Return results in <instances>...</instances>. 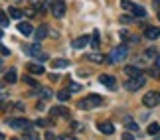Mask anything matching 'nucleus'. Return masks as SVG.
Instances as JSON below:
<instances>
[{"mask_svg": "<svg viewBox=\"0 0 160 140\" xmlns=\"http://www.w3.org/2000/svg\"><path fill=\"white\" fill-rule=\"evenodd\" d=\"M128 56V50H127V46H119V47H115L113 51H111V59H109V63H121V61H125Z\"/></svg>", "mask_w": 160, "mask_h": 140, "instance_id": "nucleus-1", "label": "nucleus"}, {"mask_svg": "<svg viewBox=\"0 0 160 140\" xmlns=\"http://www.w3.org/2000/svg\"><path fill=\"white\" fill-rule=\"evenodd\" d=\"M103 99L99 95H87L85 99L79 101V109H91V107H101Z\"/></svg>", "mask_w": 160, "mask_h": 140, "instance_id": "nucleus-2", "label": "nucleus"}, {"mask_svg": "<svg viewBox=\"0 0 160 140\" xmlns=\"http://www.w3.org/2000/svg\"><path fill=\"white\" fill-rule=\"evenodd\" d=\"M12 128H18V130H30V126H32V123L26 118H8L6 120Z\"/></svg>", "mask_w": 160, "mask_h": 140, "instance_id": "nucleus-3", "label": "nucleus"}, {"mask_svg": "<svg viewBox=\"0 0 160 140\" xmlns=\"http://www.w3.org/2000/svg\"><path fill=\"white\" fill-rule=\"evenodd\" d=\"M142 105H144V107H148V109L160 105V95H158V93H154V91L146 93V95L142 97Z\"/></svg>", "mask_w": 160, "mask_h": 140, "instance_id": "nucleus-4", "label": "nucleus"}, {"mask_svg": "<svg viewBox=\"0 0 160 140\" xmlns=\"http://www.w3.org/2000/svg\"><path fill=\"white\" fill-rule=\"evenodd\" d=\"M144 81H146V79H144L142 75H140V77H131V81L125 83V89H127V91H138V89L144 85Z\"/></svg>", "mask_w": 160, "mask_h": 140, "instance_id": "nucleus-5", "label": "nucleus"}, {"mask_svg": "<svg viewBox=\"0 0 160 140\" xmlns=\"http://www.w3.org/2000/svg\"><path fill=\"white\" fill-rule=\"evenodd\" d=\"M52 14L55 18H63V14H65V2L63 0H55L52 4Z\"/></svg>", "mask_w": 160, "mask_h": 140, "instance_id": "nucleus-6", "label": "nucleus"}, {"mask_svg": "<svg viewBox=\"0 0 160 140\" xmlns=\"http://www.w3.org/2000/svg\"><path fill=\"white\" fill-rule=\"evenodd\" d=\"M99 83H101V85H105V87H109V89H115L117 79H115L113 75H107V73H103V75L99 77Z\"/></svg>", "mask_w": 160, "mask_h": 140, "instance_id": "nucleus-7", "label": "nucleus"}, {"mask_svg": "<svg viewBox=\"0 0 160 140\" xmlns=\"http://www.w3.org/2000/svg\"><path fill=\"white\" fill-rule=\"evenodd\" d=\"M97 128H99V132H103V134H113L115 132V126H113V123H109V120H101V123L97 124Z\"/></svg>", "mask_w": 160, "mask_h": 140, "instance_id": "nucleus-8", "label": "nucleus"}, {"mask_svg": "<svg viewBox=\"0 0 160 140\" xmlns=\"http://www.w3.org/2000/svg\"><path fill=\"white\" fill-rule=\"evenodd\" d=\"M50 114H52V117H55V118H58V117L67 118V117H69V111H67L65 107H61V105H55L52 111H50Z\"/></svg>", "mask_w": 160, "mask_h": 140, "instance_id": "nucleus-9", "label": "nucleus"}, {"mask_svg": "<svg viewBox=\"0 0 160 140\" xmlns=\"http://www.w3.org/2000/svg\"><path fill=\"white\" fill-rule=\"evenodd\" d=\"M18 32L24 34V36H30V34H34V28H32L30 22H20L18 24Z\"/></svg>", "mask_w": 160, "mask_h": 140, "instance_id": "nucleus-10", "label": "nucleus"}, {"mask_svg": "<svg viewBox=\"0 0 160 140\" xmlns=\"http://www.w3.org/2000/svg\"><path fill=\"white\" fill-rule=\"evenodd\" d=\"M48 36V24H42V26L34 32V38H36V41H42Z\"/></svg>", "mask_w": 160, "mask_h": 140, "instance_id": "nucleus-11", "label": "nucleus"}, {"mask_svg": "<svg viewBox=\"0 0 160 140\" xmlns=\"http://www.w3.org/2000/svg\"><path fill=\"white\" fill-rule=\"evenodd\" d=\"M28 71L32 73V75H42V73H46L42 63H28Z\"/></svg>", "mask_w": 160, "mask_h": 140, "instance_id": "nucleus-12", "label": "nucleus"}, {"mask_svg": "<svg viewBox=\"0 0 160 140\" xmlns=\"http://www.w3.org/2000/svg\"><path fill=\"white\" fill-rule=\"evenodd\" d=\"M125 73H127L128 77H140V75H142V71H140L137 65H127V67H125Z\"/></svg>", "mask_w": 160, "mask_h": 140, "instance_id": "nucleus-13", "label": "nucleus"}, {"mask_svg": "<svg viewBox=\"0 0 160 140\" xmlns=\"http://www.w3.org/2000/svg\"><path fill=\"white\" fill-rule=\"evenodd\" d=\"M158 36H160V30L154 28V26H150V28L144 30V38H148V40H156Z\"/></svg>", "mask_w": 160, "mask_h": 140, "instance_id": "nucleus-14", "label": "nucleus"}, {"mask_svg": "<svg viewBox=\"0 0 160 140\" xmlns=\"http://www.w3.org/2000/svg\"><path fill=\"white\" fill-rule=\"evenodd\" d=\"M89 41H91V40L87 38V36H81V38H77V40H75V41H73V44H71V46H73V47H75V50H81V47H85V46H87V44H89Z\"/></svg>", "mask_w": 160, "mask_h": 140, "instance_id": "nucleus-15", "label": "nucleus"}, {"mask_svg": "<svg viewBox=\"0 0 160 140\" xmlns=\"http://www.w3.org/2000/svg\"><path fill=\"white\" fill-rule=\"evenodd\" d=\"M16 79H18V75H16V69H14V67L6 71V75H4V81H6V83L12 85V83H16Z\"/></svg>", "mask_w": 160, "mask_h": 140, "instance_id": "nucleus-16", "label": "nucleus"}, {"mask_svg": "<svg viewBox=\"0 0 160 140\" xmlns=\"http://www.w3.org/2000/svg\"><path fill=\"white\" fill-rule=\"evenodd\" d=\"M122 123H125V126H127V128L131 130V132H138V124L134 123V120H132L131 117H127L125 120H122Z\"/></svg>", "mask_w": 160, "mask_h": 140, "instance_id": "nucleus-17", "label": "nucleus"}, {"mask_svg": "<svg viewBox=\"0 0 160 140\" xmlns=\"http://www.w3.org/2000/svg\"><path fill=\"white\" fill-rule=\"evenodd\" d=\"M26 51H28L32 57H38V56H40V41H36L34 46H28V47H26Z\"/></svg>", "mask_w": 160, "mask_h": 140, "instance_id": "nucleus-18", "label": "nucleus"}, {"mask_svg": "<svg viewBox=\"0 0 160 140\" xmlns=\"http://www.w3.org/2000/svg\"><path fill=\"white\" fill-rule=\"evenodd\" d=\"M91 46H93L95 50H99V46H101V36H99V30H95L93 36H91Z\"/></svg>", "mask_w": 160, "mask_h": 140, "instance_id": "nucleus-19", "label": "nucleus"}, {"mask_svg": "<svg viewBox=\"0 0 160 140\" xmlns=\"http://www.w3.org/2000/svg\"><path fill=\"white\" fill-rule=\"evenodd\" d=\"M67 65H69L67 59H53V61H52V67L53 69H61V67H67Z\"/></svg>", "mask_w": 160, "mask_h": 140, "instance_id": "nucleus-20", "label": "nucleus"}, {"mask_svg": "<svg viewBox=\"0 0 160 140\" xmlns=\"http://www.w3.org/2000/svg\"><path fill=\"white\" fill-rule=\"evenodd\" d=\"M131 12H132L134 16H138V18H144V16H146V10L142 8V6H137V4H134V8H132Z\"/></svg>", "mask_w": 160, "mask_h": 140, "instance_id": "nucleus-21", "label": "nucleus"}, {"mask_svg": "<svg viewBox=\"0 0 160 140\" xmlns=\"http://www.w3.org/2000/svg\"><path fill=\"white\" fill-rule=\"evenodd\" d=\"M146 132H148V134H152V136H156L158 132H160V124H156V123L148 124V128H146Z\"/></svg>", "mask_w": 160, "mask_h": 140, "instance_id": "nucleus-22", "label": "nucleus"}, {"mask_svg": "<svg viewBox=\"0 0 160 140\" xmlns=\"http://www.w3.org/2000/svg\"><path fill=\"white\" fill-rule=\"evenodd\" d=\"M24 140H42V136H38L32 130H24Z\"/></svg>", "mask_w": 160, "mask_h": 140, "instance_id": "nucleus-23", "label": "nucleus"}, {"mask_svg": "<svg viewBox=\"0 0 160 140\" xmlns=\"http://www.w3.org/2000/svg\"><path fill=\"white\" fill-rule=\"evenodd\" d=\"M144 56H146V57H154V59H158V50H156V47H148V50L144 51Z\"/></svg>", "mask_w": 160, "mask_h": 140, "instance_id": "nucleus-24", "label": "nucleus"}, {"mask_svg": "<svg viewBox=\"0 0 160 140\" xmlns=\"http://www.w3.org/2000/svg\"><path fill=\"white\" fill-rule=\"evenodd\" d=\"M8 16H12V18H22V10H18V8H8Z\"/></svg>", "mask_w": 160, "mask_h": 140, "instance_id": "nucleus-25", "label": "nucleus"}, {"mask_svg": "<svg viewBox=\"0 0 160 140\" xmlns=\"http://www.w3.org/2000/svg\"><path fill=\"white\" fill-rule=\"evenodd\" d=\"M87 57H89V61H93V63H101L103 61V56H99V53H91Z\"/></svg>", "mask_w": 160, "mask_h": 140, "instance_id": "nucleus-26", "label": "nucleus"}, {"mask_svg": "<svg viewBox=\"0 0 160 140\" xmlns=\"http://www.w3.org/2000/svg\"><path fill=\"white\" fill-rule=\"evenodd\" d=\"M0 26H8V14L4 10H0Z\"/></svg>", "mask_w": 160, "mask_h": 140, "instance_id": "nucleus-27", "label": "nucleus"}, {"mask_svg": "<svg viewBox=\"0 0 160 140\" xmlns=\"http://www.w3.org/2000/svg\"><path fill=\"white\" fill-rule=\"evenodd\" d=\"M69 95H71V91H59V93H58V99L59 101H67V99H69Z\"/></svg>", "mask_w": 160, "mask_h": 140, "instance_id": "nucleus-28", "label": "nucleus"}, {"mask_svg": "<svg viewBox=\"0 0 160 140\" xmlns=\"http://www.w3.org/2000/svg\"><path fill=\"white\" fill-rule=\"evenodd\" d=\"M121 6H122L125 10H128V12H131V10L134 8V4L131 2V0H121Z\"/></svg>", "mask_w": 160, "mask_h": 140, "instance_id": "nucleus-29", "label": "nucleus"}, {"mask_svg": "<svg viewBox=\"0 0 160 140\" xmlns=\"http://www.w3.org/2000/svg\"><path fill=\"white\" fill-rule=\"evenodd\" d=\"M40 95L44 97V99H48V97H52V91L46 89V87H40Z\"/></svg>", "mask_w": 160, "mask_h": 140, "instance_id": "nucleus-30", "label": "nucleus"}, {"mask_svg": "<svg viewBox=\"0 0 160 140\" xmlns=\"http://www.w3.org/2000/svg\"><path fill=\"white\" fill-rule=\"evenodd\" d=\"M36 61H38V63H44V61H48V56H46V53H40V56L36 57Z\"/></svg>", "mask_w": 160, "mask_h": 140, "instance_id": "nucleus-31", "label": "nucleus"}, {"mask_svg": "<svg viewBox=\"0 0 160 140\" xmlns=\"http://www.w3.org/2000/svg\"><path fill=\"white\" fill-rule=\"evenodd\" d=\"M79 89H81V87H79L77 83H71L69 87H67V91H71V93H75V91H79Z\"/></svg>", "mask_w": 160, "mask_h": 140, "instance_id": "nucleus-32", "label": "nucleus"}, {"mask_svg": "<svg viewBox=\"0 0 160 140\" xmlns=\"http://www.w3.org/2000/svg\"><path fill=\"white\" fill-rule=\"evenodd\" d=\"M24 83H28V85H32V87H38V85H36V81L32 77H24Z\"/></svg>", "mask_w": 160, "mask_h": 140, "instance_id": "nucleus-33", "label": "nucleus"}, {"mask_svg": "<svg viewBox=\"0 0 160 140\" xmlns=\"http://www.w3.org/2000/svg\"><path fill=\"white\" fill-rule=\"evenodd\" d=\"M122 140H134V134L132 132H125V134H122Z\"/></svg>", "mask_w": 160, "mask_h": 140, "instance_id": "nucleus-34", "label": "nucleus"}, {"mask_svg": "<svg viewBox=\"0 0 160 140\" xmlns=\"http://www.w3.org/2000/svg\"><path fill=\"white\" fill-rule=\"evenodd\" d=\"M59 140H77L75 136H69V134H63V136H59Z\"/></svg>", "mask_w": 160, "mask_h": 140, "instance_id": "nucleus-35", "label": "nucleus"}, {"mask_svg": "<svg viewBox=\"0 0 160 140\" xmlns=\"http://www.w3.org/2000/svg\"><path fill=\"white\" fill-rule=\"evenodd\" d=\"M36 124H38V126H48V120H44V118H40V120H36Z\"/></svg>", "mask_w": 160, "mask_h": 140, "instance_id": "nucleus-36", "label": "nucleus"}, {"mask_svg": "<svg viewBox=\"0 0 160 140\" xmlns=\"http://www.w3.org/2000/svg\"><path fill=\"white\" fill-rule=\"evenodd\" d=\"M0 51H2V56H10V50H8V47H0Z\"/></svg>", "mask_w": 160, "mask_h": 140, "instance_id": "nucleus-37", "label": "nucleus"}, {"mask_svg": "<svg viewBox=\"0 0 160 140\" xmlns=\"http://www.w3.org/2000/svg\"><path fill=\"white\" fill-rule=\"evenodd\" d=\"M44 140H55V134H52V132H46V138Z\"/></svg>", "mask_w": 160, "mask_h": 140, "instance_id": "nucleus-38", "label": "nucleus"}, {"mask_svg": "<svg viewBox=\"0 0 160 140\" xmlns=\"http://www.w3.org/2000/svg\"><path fill=\"white\" fill-rule=\"evenodd\" d=\"M121 22L122 24H128V22H131V18H128V16H121Z\"/></svg>", "mask_w": 160, "mask_h": 140, "instance_id": "nucleus-39", "label": "nucleus"}, {"mask_svg": "<svg viewBox=\"0 0 160 140\" xmlns=\"http://www.w3.org/2000/svg\"><path fill=\"white\" fill-rule=\"evenodd\" d=\"M16 111H24V105H22V103H16Z\"/></svg>", "mask_w": 160, "mask_h": 140, "instance_id": "nucleus-40", "label": "nucleus"}, {"mask_svg": "<svg viewBox=\"0 0 160 140\" xmlns=\"http://www.w3.org/2000/svg\"><path fill=\"white\" fill-rule=\"evenodd\" d=\"M38 2H42V0H30V4H38Z\"/></svg>", "mask_w": 160, "mask_h": 140, "instance_id": "nucleus-41", "label": "nucleus"}, {"mask_svg": "<svg viewBox=\"0 0 160 140\" xmlns=\"http://www.w3.org/2000/svg\"><path fill=\"white\" fill-rule=\"evenodd\" d=\"M156 67H158V69H160V57H158V59H156Z\"/></svg>", "mask_w": 160, "mask_h": 140, "instance_id": "nucleus-42", "label": "nucleus"}, {"mask_svg": "<svg viewBox=\"0 0 160 140\" xmlns=\"http://www.w3.org/2000/svg\"><path fill=\"white\" fill-rule=\"evenodd\" d=\"M154 140H160V134H156V136H154Z\"/></svg>", "mask_w": 160, "mask_h": 140, "instance_id": "nucleus-43", "label": "nucleus"}, {"mask_svg": "<svg viewBox=\"0 0 160 140\" xmlns=\"http://www.w3.org/2000/svg\"><path fill=\"white\" fill-rule=\"evenodd\" d=\"M0 140H4V134H2V132H0Z\"/></svg>", "mask_w": 160, "mask_h": 140, "instance_id": "nucleus-44", "label": "nucleus"}, {"mask_svg": "<svg viewBox=\"0 0 160 140\" xmlns=\"http://www.w3.org/2000/svg\"><path fill=\"white\" fill-rule=\"evenodd\" d=\"M0 67H2V59H0Z\"/></svg>", "mask_w": 160, "mask_h": 140, "instance_id": "nucleus-45", "label": "nucleus"}, {"mask_svg": "<svg viewBox=\"0 0 160 140\" xmlns=\"http://www.w3.org/2000/svg\"><path fill=\"white\" fill-rule=\"evenodd\" d=\"M0 38H2V30H0Z\"/></svg>", "mask_w": 160, "mask_h": 140, "instance_id": "nucleus-46", "label": "nucleus"}, {"mask_svg": "<svg viewBox=\"0 0 160 140\" xmlns=\"http://www.w3.org/2000/svg\"><path fill=\"white\" fill-rule=\"evenodd\" d=\"M158 20H160V12H158Z\"/></svg>", "mask_w": 160, "mask_h": 140, "instance_id": "nucleus-47", "label": "nucleus"}, {"mask_svg": "<svg viewBox=\"0 0 160 140\" xmlns=\"http://www.w3.org/2000/svg\"><path fill=\"white\" fill-rule=\"evenodd\" d=\"M0 89H2V83H0Z\"/></svg>", "mask_w": 160, "mask_h": 140, "instance_id": "nucleus-48", "label": "nucleus"}, {"mask_svg": "<svg viewBox=\"0 0 160 140\" xmlns=\"http://www.w3.org/2000/svg\"><path fill=\"white\" fill-rule=\"evenodd\" d=\"M12 140H18V138H12Z\"/></svg>", "mask_w": 160, "mask_h": 140, "instance_id": "nucleus-49", "label": "nucleus"}]
</instances>
